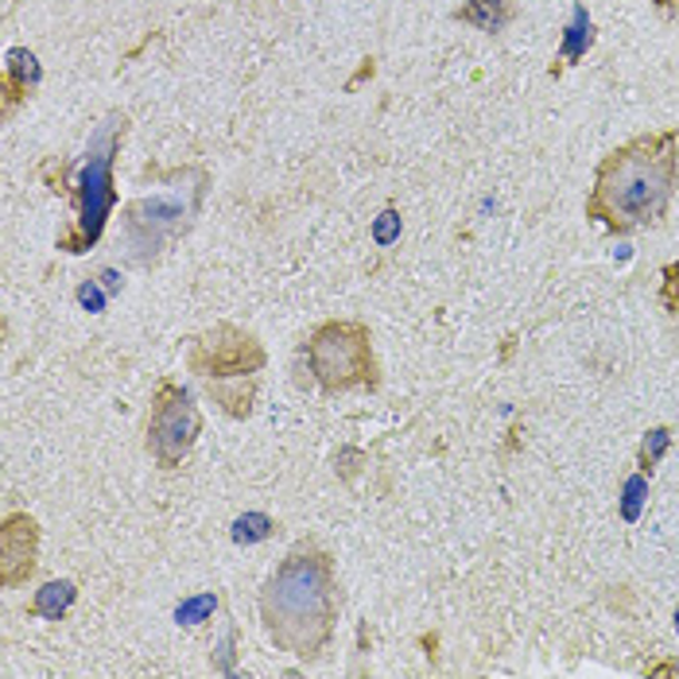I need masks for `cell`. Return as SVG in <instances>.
Returning <instances> with one entry per match:
<instances>
[{
    "label": "cell",
    "instance_id": "obj_1",
    "mask_svg": "<svg viewBox=\"0 0 679 679\" xmlns=\"http://www.w3.org/2000/svg\"><path fill=\"white\" fill-rule=\"evenodd\" d=\"M679 187V129L637 132L594 167V187L587 195V218L602 234L629 237L660 229L672 210Z\"/></svg>",
    "mask_w": 679,
    "mask_h": 679
},
{
    "label": "cell",
    "instance_id": "obj_2",
    "mask_svg": "<svg viewBox=\"0 0 679 679\" xmlns=\"http://www.w3.org/2000/svg\"><path fill=\"white\" fill-rule=\"evenodd\" d=\"M338 610L334 555L311 537L295 540L260 587V626L268 641L287 657L315 665L334 641Z\"/></svg>",
    "mask_w": 679,
    "mask_h": 679
},
{
    "label": "cell",
    "instance_id": "obj_3",
    "mask_svg": "<svg viewBox=\"0 0 679 679\" xmlns=\"http://www.w3.org/2000/svg\"><path fill=\"white\" fill-rule=\"evenodd\" d=\"M268 365V354L260 338L245 326L214 323L203 334H195L187 346V370L206 385L210 401L234 420L253 415L260 388V370Z\"/></svg>",
    "mask_w": 679,
    "mask_h": 679
},
{
    "label": "cell",
    "instance_id": "obj_4",
    "mask_svg": "<svg viewBox=\"0 0 679 679\" xmlns=\"http://www.w3.org/2000/svg\"><path fill=\"white\" fill-rule=\"evenodd\" d=\"M129 132V117L109 114L106 121L94 129L90 144H86V156L78 164L75 179H70V222L55 234V249H62L67 257H82L106 234V222L117 206L114 190V159L125 144Z\"/></svg>",
    "mask_w": 679,
    "mask_h": 679
},
{
    "label": "cell",
    "instance_id": "obj_5",
    "mask_svg": "<svg viewBox=\"0 0 679 679\" xmlns=\"http://www.w3.org/2000/svg\"><path fill=\"white\" fill-rule=\"evenodd\" d=\"M307 370L323 393H377L381 362L373 334L357 318H326L307 334Z\"/></svg>",
    "mask_w": 679,
    "mask_h": 679
},
{
    "label": "cell",
    "instance_id": "obj_6",
    "mask_svg": "<svg viewBox=\"0 0 679 679\" xmlns=\"http://www.w3.org/2000/svg\"><path fill=\"white\" fill-rule=\"evenodd\" d=\"M206 183L190 190H167V195H144L125 206V242L136 265H151L179 234H187L190 218L198 214Z\"/></svg>",
    "mask_w": 679,
    "mask_h": 679
},
{
    "label": "cell",
    "instance_id": "obj_7",
    "mask_svg": "<svg viewBox=\"0 0 679 679\" xmlns=\"http://www.w3.org/2000/svg\"><path fill=\"white\" fill-rule=\"evenodd\" d=\"M198 435H203V412L195 396L179 381L164 377L151 388L148 404V439H144L148 454L159 470H179L198 446Z\"/></svg>",
    "mask_w": 679,
    "mask_h": 679
},
{
    "label": "cell",
    "instance_id": "obj_8",
    "mask_svg": "<svg viewBox=\"0 0 679 679\" xmlns=\"http://www.w3.org/2000/svg\"><path fill=\"white\" fill-rule=\"evenodd\" d=\"M39 521L31 513H4L0 521V587L16 590L36 574L39 563Z\"/></svg>",
    "mask_w": 679,
    "mask_h": 679
},
{
    "label": "cell",
    "instance_id": "obj_9",
    "mask_svg": "<svg viewBox=\"0 0 679 679\" xmlns=\"http://www.w3.org/2000/svg\"><path fill=\"white\" fill-rule=\"evenodd\" d=\"M43 82V67L28 47H12L4 55V70H0V94H4V114H12L23 98L36 94V86Z\"/></svg>",
    "mask_w": 679,
    "mask_h": 679
},
{
    "label": "cell",
    "instance_id": "obj_10",
    "mask_svg": "<svg viewBox=\"0 0 679 679\" xmlns=\"http://www.w3.org/2000/svg\"><path fill=\"white\" fill-rule=\"evenodd\" d=\"M594 39H598V31H594V20H590L587 4H574L571 23H567V31H563V43H559V55H555V62H551V78H559L567 67H574L579 59H587V51L594 47Z\"/></svg>",
    "mask_w": 679,
    "mask_h": 679
},
{
    "label": "cell",
    "instance_id": "obj_11",
    "mask_svg": "<svg viewBox=\"0 0 679 679\" xmlns=\"http://www.w3.org/2000/svg\"><path fill=\"white\" fill-rule=\"evenodd\" d=\"M516 12H521L516 0H462L454 8V20L470 23V28L485 31V36H501L516 20Z\"/></svg>",
    "mask_w": 679,
    "mask_h": 679
},
{
    "label": "cell",
    "instance_id": "obj_12",
    "mask_svg": "<svg viewBox=\"0 0 679 679\" xmlns=\"http://www.w3.org/2000/svg\"><path fill=\"white\" fill-rule=\"evenodd\" d=\"M78 602V587L70 579H51L43 582V587L36 590V598H31V613L43 621H62L70 610H75Z\"/></svg>",
    "mask_w": 679,
    "mask_h": 679
},
{
    "label": "cell",
    "instance_id": "obj_13",
    "mask_svg": "<svg viewBox=\"0 0 679 679\" xmlns=\"http://www.w3.org/2000/svg\"><path fill=\"white\" fill-rule=\"evenodd\" d=\"M672 443H676V431L668 427V423L649 427V431H644V439H641V446H637V470L652 478L660 462H665V454L672 451Z\"/></svg>",
    "mask_w": 679,
    "mask_h": 679
},
{
    "label": "cell",
    "instance_id": "obj_14",
    "mask_svg": "<svg viewBox=\"0 0 679 679\" xmlns=\"http://www.w3.org/2000/svg\"><path fill=\"white\" fill-rule=\"evenodd\" d=\"M272 532H276V521L265 513H245V516H237L234 521V543H260V540H268Z\"/></svg>",
    "mask_w": 679,
    "mask_h": 679
},
{
    "label": "cell",
    "instance_id": "obj_15",
    "mask_svg": "<svg viewBox=\"0 0 679 679\" xmlns=\"http://www.w3.org/2000/svg\"><path fill=\"white\" fill-rule=\"evenodd\" d=\"M218 610V594L214 590H206V594H195V598H187V602L175 610V621L179 626H203V621H210V613Z\"/></svg>",
    "mask_w": 679,
    "mask_h": 679
},
{
    "label": "cell",
    "instance_id": "obj_16",
    "mask_svg": "<svg viewBox=\"0 0 679 679\" xmlns=\"http://www.w3.org/2000/svg\"><path fill=\"white\" fill-rule=\"evenodd\" d=\"M644 493H649V474L637 470V474L626 478V505H621V516H626V521H637V516H641Z\"/></svg>",
    "mask_w": 679,
    "mask_h": 679
},
{
    "label": "cell",
    "instance_id": "obj_17",
    "mask_svg": "<svg viewBox=\"0 0 679 679\" xmlns=\"http://www.w3.org/2000/svg\"><path fill=\"white\" fill-rule=\"evenodd\" d=\"M665 287H660V307L668 311V315H679V260L672 265H665Z\"/></svg>",
    "mask_w": 679,
    "mask_h": 679
},
{
    "label": "cell",
    "instance_id": "obj_18",
    "mask_svg": "<svg viewBox=\"0 0 679 679\" xmlns=\"http://www.w3.org/2000/svg\"><path fill=\"white\" fill-rule=\"evenodd\" d=\"M396 234H401V214L396 210H385L377 222V229H373V237H377V245H393Z\"/></svg>",
    "mask_w": 679,
    "mask_h": 679
},
{
    "label": "cell",
    "instance_id": "obj_19",
    "mask_svg": "<svg viewBox=\"0 0 679 679\" xmlns=\"http://www.w3.org/2000/svg\"><path fill=\"white\" fill-rule=\"evenodd\" d=\"M78 303H82L86 311H94V315H101V307H106V295H101V287L94 284V279H86V284L78 287Z\"/></svg>",
    "mask_w": 679,
    "mask_h": 679
},
{
    "label": "cell",
    "instance_id": "obj_20",
    "mask_svg": "<svg viewBox=\"0 0 679 679\" xmlns=\"http://www.w3.org/2000/svg\"><path fill=\"white\" fill-rule=\"evenodd\" d=\"M652 8H657L665 20H676L679 16V0H652Z\"/></svg>",
    "mask_w": 679,
    "mask_h": 679
},
{
    "label": "cell",
    "instance_id": "obj_21",
    "mask_svg": "<svg viewBox=\"0 0 679 679\" xmlns=\"http://www.w3.org/2000/svg\"><path fill=\"white\" fill-rule=\"evenodd\" d=\"M644 672H649V676H679V665H649V668H644Z\"/></svg>",
    "mask_w": 679,
    "mask_h": 679
},
{
    "label": "cell",
    "instance_id": "obj_22",
    "mask_svg": "<svg viewBox=\"0 0 679 679\" xmlns=\"http://www.w3.org/2000/svg\"><path fill=\"white\" fill-rule=\"evenodd\" d=\"M101 279H106V292H109V295L121 292V284H117V272H101Z\"/></svg>",
    "mask_w": 679,
    "mask_h": 679
},
{
    "label": "cell",
    "instance_id": "obj_23",
    "mask_svg": "<svg viewBox=\"0 0 679 679\" xmlns=\"http://www.w3.org/2000/svg\"><path fill=\"white\" fill-rule=\"evenodd\" d=\"M676 633H679V606H676Z\"/></svg>",
    "mask_w": 679,
    "mask_h": 679
}]
</instances>
